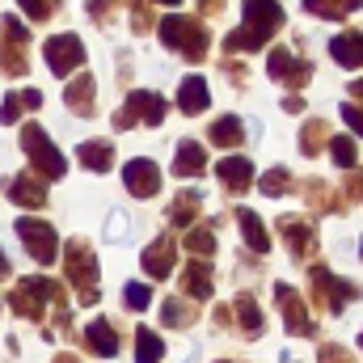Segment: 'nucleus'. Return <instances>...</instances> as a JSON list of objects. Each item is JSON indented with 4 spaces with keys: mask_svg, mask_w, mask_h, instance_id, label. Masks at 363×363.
<instances>
[{
    "mask_svg": "<svg viewBox=\"0 0 363 363\" xmlns=\"http://www.w3.org/2000/svg\"><path fill=\"white\" fill-rule=\"evenodd\" d=\"M161 38H165V47L182 51V55H186V60H194V64L207 55V30H203L194 17L169 13V17L161 21Z\"/></svg>",
    "mask_w": 363,
    "mask_h": 363,
    "instance_id": "3",
    "label": "nucleus"
},
{
    "mask_svg": "<svg viewBox=\"0 0 363 363\" xmlns=\"http://www.w3.org/2000/svg\"><path fill=\"white\" fill-rule=\"evenodd\" d=\"M220 363H224V359H220Z\"/></svg>",
    "mask_w": 363,
    "mask_h": 363,
    "instance_id": "49",
    "label": "nucleus"
},
{
    "mask_svg": "<svg viewBox=\"0 0 363 363\" xmlns=\"http://www.w3.org/2000/svg\"><path fill=\"white\" fill-rule=\"evenodd\" d=\"M330 157H334V165H338V169H351V165H355V157H359V148H355V140H351V135H334V140H330Z\"/></svg>",
    "mask_w": 363,
    "mask_h": 363,
    "instance_id": "31",
    "label": "nucleus"
},
{
    "mask_svg": "<svg viewBox=\"0 0 363 363\" xmlns=\"http://www.w3.org/2000/svg\"><path fill=\"white\" fill-rule=\"evenodd\" d=\"M347 194H351V199H363V174H355V178L347 182Z\"/></svg>",
    "mask_w": 363,
    "mask_h": 363,
    "instance_id": "44",
    "label": "nucleus"
},
{
    "mask_svg": "<svg viewBox=\"0 0 363 363\" xmlns=\"http://www.w3.org/2000/svg\"><path fill=\"white\" fill-rule=\"evenodd\" d=\"M17 97H21V106H30V110H38V106H43V93H38V89H26V93H17Z\"/></svg>",
    "mask_w": 363,
    "mask_h": 363,
    "instance_id": "43",
    "label": "nucleus"
},
{
    "mask_svg": "<svg viewBox=\"0 0 363 363\" xmlns=\"http://www.w3.org/2000/svg\"><path fill=\"white\" fill-rule=\"evenodd\" d=\"M351 97H359L363 101V81H351Z\"/></svg>",
    "mask_w": 363,
    "mask_h": 363,
    "instance_id": "45",
    "label": "nucleus"
},
{
    "mask_svg": "<svg viewBox=\"0 0 363 363\" xmlns=\"http://www.w3.org/2000/svg\"><path fill=\"white\" fill-rule=\"evenodd\" d=\"M161 4H178V0H161Z\"/></svg>",
    "mask_w": 363,
    "mask_h": 363,
    "instance_id": "47",
    "label": "nucleus"
},
{
    "mask_svg": "<svg viewBox=\"0 0 363 363\" xmlns=\"http://www.w3.org/2000/svg\"><path fill=\"white\" fill-rule=\"evenodd\" d=\"M279 228H283V237L291 241V254H296V258H304V254H308V241H313V233H308L300 220H279Z\"/></svg>",
    "mask_w": 363,
    "mask_h": 363,
    "instance_id": "30",
    "label": "nucleus"
},
{
    "mask_svg": "<svg viewBox=\"0 0 363 363\" xmlns=\"http://www.w3.org/2000/svg\"><path fill=\"white\" fill-rule=\"evenodd\" d=\"M123 300H127V308H148L152 304V287L148 283H127Z\"/></svg>",
    "mask_w": 363,
    "mask_h": 363,
    "instance_id": "35",
    "label": "nucleus"
},
{
    "mask_svg": "<svg viewBox=\"0 0 363 363\" xmlns=\"http://www.w3.org/2000/svg\"><path fill=\"white\" fill-rule=\"evenodd\" d=\"M330 55L342 64V68H363V34L351 30V34H338L330 43Z\"/></svg>",
    "mask_w": 363,
    "mask_h": 363,
    "instance_id": "17",
    "label": "nucleus"
},
{
    "mask_svg": "<svg viewBox=\"0 0 363 363\" xmlns=\"http://www.w3.org/2000/svg\"><path fill=\"white\" fill-rule=\"evenodd\" d=\"M258 190H262L267 199H279V194H287V190H291V174H287V169H267L262 182H258Z\"/></svg>",
    "mask_w": 363,
    "mask_h": 363,
    "instance_id": "32",
    "label": "nucleus"
},
{
    "mask_svg": "<svg viewBox=\"0 0 363 363\" xmlns=\"http://www.w3.org/2000/svg\"><path fill=\"white\" fill-rule=\"evenodd\" d=\"M342 118H347L351 131H359L363 135V106H351V101H347V106H342Z\"/></svg>",
    "mask_w": 363,
    "mask_h": 363,
    "instance_id": "40",
    "label": "nucleus"
},
{
    "mask_svg": "<svg viewBox=\"0 0 363 363\" xmlns=\"http://www.w3.org/2000/svg\"><path fill=\"white\" fill-rule=\"evenodd\" d=\"M317 363H351V355H347L342 347H321V355H317Z\"/></svg>",
    "mask_w": 363,
    "mask_h": 363,
    "instance_id": "41",
    "label": "nucleus"
},
{
    "mask_svg": "<svg viewBox=\"0 0 363 363\" xmlns=\"http://www.w3.org/2000/svg\"><path fill=\"white\" fill-rule=\"evenodd\" d=\"M123 233H127V220H123V211H114L106 220V237H123Z\"/></svg>",
    "mask_w": 363,
    "mask_h": 363,
    "instance_id": "42",
    "label": "nucleus"
},
{
    "mask_svg": "<svg viewBox=\"0 0 363 363\" xmlns=\"http://www.w3.org/2000/svg\"><path fill=\"white\" fill-rule=\"evenodd\" d=\"M17 4H21V13H26V17H34V21L55 17V0H17Z\"/></svg>",
    "mask_w": 363,
    "mask_h": 363,
    "instance_id": "37",
    "label": "nucleus"
},
{
    "mask_svg": "<svg viewBox=\"0 0 363 363\" xmlns=\"http://www.w3.org/2000/svg\"><path fill=\"white\" fill-rule=\"evenodd\" d=\"M359 347H363V334H359Z\"/></svg>",
    "mask_w": 363,
    "mask_h": 363,
    "instance_id": "48",
    "label": "nucleus"
},
{
    "mask_svg": "<svg viewBox=\"0 0 363 363\" xmlns=\"http://www.w3.org/2000/svg\"><path fill=\"white\" fill-rule=\"evenodd\" d=\"M47 300H55V283H51V279H43V274L21 279V283H17V291L9 296L13 313H21V317H38Z\"/></svg>",
    "mask_w": 363,
    "mask_h": 363,
    "instance_id": "8",
    "label": "nucleus"
},
{
    "mask_svg": "<svg viewBox=\"0 0 363 363\" xmlns=\"http://www.w3.org/2000/svg\"><path fill=\"white\" fill-rule=\"evenodd\" d=\"M241 135H245V127H241L237 114H224V118L211 123V144L216 148H241Z\"/></svg>",
    "mask_w": 363,
    "mask_h": 363,
    "instance_id": "23",
    "label": "nucleus"
},
{
    "mask_svg": "<svg viewBox=\"0 0 363 363\" xmlns=\"http://www.w3.org/2000/svg\"><path fill=\"white\" fill-rule=\"evenodd\" d=\"M64 267H68V283H72L77 300H81V304H97V258H93V250L81 241V237L68 241Z\"/></svg>",
    "mask_w": 363,
    "mask_h": 363,
    "instance_id": "2",
    "label": "nucleus"
},
{
    "mask_svg": "<svg viewBox=\"0 0 363 363\" xmlns=\"http://www.w3.org/2000/svg\"><path fill=\"white\" fill-rule=\"evenodd\" d=\"M317 144H325V127L321 123H308L304 135H300V152L304 157H317Z\"/></svg>",
    "mask_w": 363,
    "mask_h": 363,
    "instance_id": "34",
    "label": "nucleus"
},
{
    "mask_svg": "<svg viewBox=\"0 0 363 363\" xmlns=\"http://www.w3.org/2000/svg\"><path fill=\"white\" fill-rule=\"evenodd\" d=\"M4 274H9V262H4V254H0V279H4Z\"/></svg>",
    "mask_w": 363,
    "mask_h": 363,
    "instance_id": "46",
    "label": "nucleus"
},
{
    "mask_svg": "<svg viewBox=\"0 0 363 363\" xmlns=\"http://www.w3.org/2000/svg\"><path fill=\"white\" fill-rule=\"evenodd\" d=\"M135 363H161V355H165V342H161V334H152L148 325H140L135 330Z\"/></svg>",
    "mask_w": 363,
    "mask_h": 363,
    "instance_id": "24",
    "label": "nucleus"
},
{
    "mask_svg": "<svg viewBox=\"0 0 363 363\" xmlns=\"http://www.w3.org/2000/svg\"><path fill=\"white\" fill-rule=\"evenodd\" d=\"M43 55H47V68H51L55 77H68V72L85 60V47H81L77 34H55V38H47Z\"/></svg>",
    "mask_w": 363,
    "mask_h": 363,
    "instance_id": "10",
    "label": "nucleus"
},
{
    "mask_svg": "<svg viewBox=\"0 0 363 363\" xmlns=\"http://www.w3.org/2000/svg\"><path fill=\"white\" fill-rule=\"evenodd\" d=\"M135 123H148V127H161L165 123V97L161 93H148V89H135L127 97V106L118 110L114 118V131H131Z\"/></svg>",
    "mask_w": 363,
    "mask_h": 363,
    "instance_id": "5",
    "label": "nucleus"
},
{
    "mask_svg": "<svg viewBox=\"0 0 363 363\" xmlns=\"http://www.w3.org/2000/svg\"><path fill=\"white\" fill-rule=\"evenodd\" d=\"M123 182H127V190H131L135 199H152V194L161 190V169H157V161L135 157V161L123 165Z\"/></svg>",
    "mask_w": 363,
    "mask_h": 363,
    "instance_id": "12",
    "label": "nucleus"
},
{
    "mask_svg": "<svg viewBox=\"0 0 363 363\" xmlns=\"http://www.w3.org/2000/svg\"><path fill=\"white\" fill-rule=\"evenodd\" d=\"M4 194H9L17 207H43V203H47V182L34 178V174H17V178L4 182Z\"/></svg>",
    "mask_w": 363,
    "mask_h": 363,
    "instance_id": "13",
    "label": "nucleus"
},
{
    "mask_svg": "<svg viewBox=\"0 0 363 363\" xmlns=\"http://www.w3.org/2000/svg\"><path fill=\"white\" fill-rule=\"evenodd\" d=\"M186 250L199 258V262H207L211 258V250H216V228H190V237H186Z\"/></svg>",
    "mask_w": 363,
    "mask_h": 363,
    "instance_id": "28",
    "label": "nucleus"
},
{
    "mask_svg": "<svg viewBox=\"0 0 363 363\" xmlns=\"http://www.w3.org/2000/svg\"><path fill=\"white\" fill-rule=\"evenodd\" d=\"M283 26V9L279 0H245V26L233 30L224 38V51H258L267 38H274V30Z\"/></svg>",
    "mask_w": 363,
    "mask_h": 363,
    "instance_id": "1",
    "label": "nucleus"
},
{
    "mask_svg": "<svg viewBox=\"0 0 363 363\" xmlns=\"http://www.w3.org/2000/svg\"><path fill=\"white\" fill-rule=\"evenodd\" d=\"M0 64H4V68H9L13 77H21V72H26V55H21V47L4 43V47H0Z\"/></svg>",
    "mask_w": 363,
    "mask_h": 363,
    "instance_id": "36",
    "label": "nucleus"
},
{
    "mask_svg": "<svg viewBox=\"0 0 363 363\" xmlns=\"http://www.w3.org/2000/svg\"><path fill=\"white\" fill-rule=\"evenodd\" d=\"M144 271L152 274V279H169V271H174V262H178V245L169 241V237H157L152 241V250H144Z\"/></svg>",
    "mask_w": 363,
    "mask_h": 363,
    "instance_id": "14",
    "label": "nucleus"
},
{
    "mask_svg": "<svg viewBox=\"0 0 363 363\" xmlns=\"http://www.w3.org/2000/svg\"><path fill=\"white\" fill-rule=\"evenodd\" d=\"M237 313H241V330H245L250 338H258L267 321H262V308L254 304V296H250V291H241V296H237Z\"/></svg>",
    "mask_w": 363,
    "mask_h": 363,
    "instance_id": "25",
    "label": "nucleus"
},
{
    "mask_svg": "<svg viewBox=\"0 0 363 363\" xmlns=\"http://www.w3.org/2000/svg\"><path fill=\"white\" fill-rule=\"evenodd\" d=\"M4 34H9V43H26V38H30V30H26L13 13H4Z\"/></svg>",
    "mask_w": 363,
    "mask_h": 363,
    "instance_id": "39",
    "label": "nucleus"
},
{
    "mask_svg": "<svg viewBox=\"0 0 363 363\" xmlns=\"http://www.w3.org/2000/svg\"><path fill=\"white\" fill-rule=\"evenodd\" d=\"M182 283H186V291H190L194 300H207V296L216 291V287H211V267H207V262H199V258H194V262H186Z\"/></svg>",
    "mask_w": 363,
    "mask_h": 363,
    "instance_id": "22",
    "label": "nucleus"
},
{
    "mask_svg": "<svg viewBox=\"0 0 363 363\" xmlns=\"http://www.w3.org/2000/svg\"><path fill=\"white\" fill-rule=\"evenodd\" d=\"M363 0H304V9L313 13V17H330V21H338V17H347V13H355Z\"/></svg>",
    "mask_w": 363,
    "mask_h": 363,
    "instance_id": "26",
    "label": "nucleus"
},
{
    "mask_svg": "<svg viewBox=\"0 0 363 363\" xmlns=\"http://www.w3.org/2000/svg\"><path fill=\"white\" fill-rule=\"evenodd\" d=\"M194 211H199V190H186V194H178V199H174L169 220H174L178 228H186V224H194Z\"/></svg>",
    "mask_w": 363,
    "mask_h": 363,
    "instance_id": "29",
    "label": "nucleus"
},
{
    "mask_svg": "<svg viewBox=\"0 0 363 363\" xmlns=\"http://www.w3.org/2000/svg\"><path fill=\"white\" fill-rule=\"evenodd\" d=\"M207 169V148L194 144V140H182L178 152H174V174L178 178H199Z\"/></svg>",
    "mask_w": 363,
    "mask_h": 363,
    "instance_id": "15",
    "label": "nucleus"
},
{
    "mask_svg": "<svg viewBox=\"0 0 363 363\" xmlns=\"http://www.w3.org/2000/svg\"><path fill=\"white\" fill-rule=\"evenodd\" d=\"M161 313H165V325H174V330H182V325H190V321H194V313H190L182 300H165V304H161Z\"/></svg>",
    "mask_w": 363,
    "mask_h": 363,
    "instance_id": "33",
    "label": "nucleus"
},
{
    "mask_svg": "<svg viewBox=\"0 0 363 363\" xmlns=\"http://www.w3.org/2000/svg\"><path fill=\"white\" fill-rule=\"evenodd\" d=\"M355 296H359V291H355L347 279H334L325 267H313V300H317V308H325V313H342L347 300H355Z\"/></svg>",
    "mask_w": 363,
    "mask_h": 363,
    "instance_id": "7",
    "label": "nucleus"
},
{
    "mask_svg": "<svg viewBox=\"0 0 363 363\" xmlns=\"http://www.w3.org/2000/svg\"><path fill=\"white\" fill-rule=\"evenodd\" d=\"M21 148H26V157H30V165L43 174V178H64V169H68V161L60 157V148L51 144V135L38 127V123H26L21 127Z\"/></svg>",
    "mask_w": 363,
    "mask_h": 363,
    "instance_id": "4",
    "label": "nucleus"
},
{
    "mask_svg": "<svg viewBox=\"0 0 363 363\" xmlns=\"http://www.w3.org/2000/svg\"><path fill=\"white\" fill-rule=\"evenodd\" d=\"M207 101H211V93H207V81H203V77H186V81H182V89H178L182 114H203Z\"/></svg>",
    "mask_w": 363,
    "mask_h": 363,
    "instance_id": "18",
    "label": "nucleus"
},
{
    "mask_svg": "<svg viewBox=\"0 0 363 363\" xmlns=\"http://www.w3.org/2000/svg\"><path fill=\"white\" fill-rule=\"evenodd\" d=\"M216 178L224 182L228 190H250V182H254V165H250L245 157H224V161H216Z\"/></svg>",
    "mask_w": 363,
    "mask_h": 363,
    "instance_id": "16",
    "label": "nucleus"
},
{
    "mask_svg": "<svg viewBox=\"0 0 363 363\" xmlns=\"http://www.w3.org/2000/svg\"><path fill=\"white\" fill-rule=\"evenodd\" d=\"M93 77H81V81H72L68 93H64V101H68V110H81V118L93 110Z\"/></svg>",
    "mask_w": 363,
    "mask_h": 363,
    "instance_id": "27",
    "label": "nucleus"
},
{
    "mask_svg": "<svg viewBox=\"0 0 363 363\" xmlns=\"http://www.w3.org/2000/svg\"><path fill=\"white\" fill-rule=\"evenodd\" d=\"M237 224H241V237L250 241V250H254V254H267V250H271V237H267V228H262L258 211L241 207V211H237Z\"/></svg>",
    "mask_w": 363,
    "mask_h": 363,
    "instance_id": "19",
    "label": "nucleus"
},
{
    "mask_svg": "<svg viewBox=\"0 0 363 363\" xmlns=\"http://www.w3.org/2000/svg\"><path fill=\"white\" fill-rule=\"evenodd\" d=\"M81 165L93 169V174H106V169L114 165V144H106V140H85V144H81Z\"/></svg>",
    "mask_w": 363,
    "mask_h": 363,
    "instance_id": "21",
    "label": "nucleus"
},
{
    "mask_svg": "<svg viewBox=\"0 0 363 363\" xmlns=\"http://www.w3.org/2000/svg\"><path fill=\"white\" fill-rule=\"evenodd\" d=\"M17 118H21V97L9 93V97L0 101V123H17Z\"/></svg>",
    "mask_w": 363,
    "mask_h": 363,
    "instance_id": "38",
    "label": "nucleus"
},
{
    "mask_svg": "<svg viewBox=\"0 0 363 363\" xmlns=\"http://www.w3.org/2000/svg\"><path fill=\"white\" fill-rule=\"evenodd\" d=\"M17 237L26 241V250H30L34 262L51 267V262L60 258V237H55V228H51L47 220H30V216H21V220H17Z\"/></svg>",
    "mask_w": 363,
    "mask_h": 363,
    "instance_id": "6",
    "label": "nucleus"
},
{
    "mask_svg": "<svg viewBox=\"0 0 363 363\" xmlns=\"http://www.w3.org/2000/svg\"><path fill=\"white\" fill-rule=\"evenodd\" d=\"M85 342H89L93 355H101V359L118 355V334H114V325H110V321H93L89 330H85Z\"/></svg>",
    "mask_w": 363,
    "mask_h": 363,
    "instance_id": "20",
    "label": "nucleus"
},
{
    "mask_svg": "<svg viewBox=\"0 0 363 363\" xmlns=\"http://www.w3.org/2000/svg\"><path fill=\"white\" fill-rule=\"evenodd\" d=\"M274 300H279V313H283V330L296 334V338H308L313 334V321H308V308H304L300 291L291 283H274Z\"/></svg>",
    "mask_w": 363,
    "mask_h": 363,
    "instance_id": "9",
    "label": "nucleus"
},
{
    "mask_svg": "<svg viewBox=\"0 0 363 363\" xmlns=\"http://www.w3.org/2000/svg\"><path fill=\"white\" fill-rule=\"evenodd\" d=\"M267 68H271L274 81H279V85H287V89H304V85L313 81V64H308V60H296V55H291V51H283V47L271 51V64H267Z\"/></svg>",
    "mask_w": 363,
    "mask_h": 363,
    "instance_id": "11",
    "label": "nucleus"
}]
</instances>
